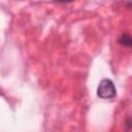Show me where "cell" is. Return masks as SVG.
I'll use <instances>...</instances> for the list:
<instances>
[{"instance_id":"cell-1","label":"cell","mask_w":132,"mask_h":132,"mask_svg":"<svg viewBox=\"0 0 132 132\" xmlns=\"http://www.w3.org/2000/svg\"><path fill=\"white\" fill-rule=\"evenodd\" d=\"M97 94L102 99H111L116 97L117 92H116V87L113 82L108 78L102 79L98 86Z\"/></svg>"},{"instance_id":"cell-2","label":"cell","mask_w":132,"mask_h":132,"mask_svg":"<svg viewBox=\"0 0 132 132\" xmlns=\"http://www.w3.org/2000/svg\"><path fill=\"white\" fill-rule=\"evenodd\" d=\"M119 41H120L121 44H123L124 46H128V47H130L131 46V43H132V39H131L130 35L127 34V33L123 34L121 36V38L119 39Z\"/></svg>"}]
</instances>
